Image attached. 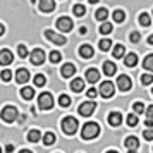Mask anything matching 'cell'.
Listing matches in <instances>:
<instances>
[{"label": "cell", "instance_id": "obj_1", "mask_svg": "<svg viewBox=\"0 0 153 153\" xmlns=\"http://www.w3.org/2000/svg\"><path fill=\"white\" fill-rule=\"evenodd\" d=\"M100 134V126L97 122H86L81 129V138L83 139H93Z\"/></svg>", "mask_w": 153, "mask_h": 153}, {"label": "cell", "instance_id": "obj_2", "mask_svg": "<svg viewBox=\"0 0 153 153\" xmlns=\"http://www.w3.org/2000/svg\"><path fill=\"white\" fill-rule=\"evenodd\" d=\"M77 119L76 117H64L62 119V131L67 134V136H72L74 132L77 131Z\"/></svg>", "mask_w": 153, "mask_h": 153}, {"label": "cell", "instance_id": "obj_3", "mask_svg": "<svg viewBox=\"0 0 153 153\" xmlns=\"http://www.w3.org/2000/svg\"><path fill=\"white\" fill-rule=\"evenodd\" d=\"M38 107H40L42 110H50V108L53 107V97L50 95L48 91H45V93H42V95L38 97Z\"/></svg>", "mask_w": 153, "mask_h": 153}, {"label": "cell", "instance_id": "obj_4", "mask_svg": "<svg viewBox=\"0 0 153 153\" xmlns=\"http://www.w3.org/2000/svg\"><path fill=\"white\" fill-rule=\"evenodd\" d=\"M97 110V103L95 102H84V103L79 105V108H77V112H79V115H83V117H90L93 112Z\"/></svg>", "mask_w": 153, "mask_h": 153}, {"label": "cell", "instance_id": "obj_5", "mask_svg": "<svg viewBox=\"0 0 153 153\" xmlns=\"http://www.w3.org/2000/svg\"><path fill=\"white\" fill-rule=\"evenodd\" d=\"M16 119H17V108L12 107V105L4 107V110H2V120H5V122H14Z\"/></svg>", "mask_w": 153, "mask_h": 153}, {"label": "cell", "instance_id": "obj_6", "mask_svg": "<svg viewBox=\"0 0 153 153\" xmlns=\"http://www.w3.org/2000/svg\"><path fill=\"white\" fill-rule=\"evenodd\" d=\"M114 93H115V84L112 83V81H103V83L100 84V95L105 98H110L114 97Z\"/></svg>", "mask_w": 153, "mask_h": 153}, {"label": "cell", "instance_id": "obj_7", "mask_svg": "<svg viewBox=\"0 0 153 153\" xmlns=\"http://www.w3.org/2000/svg\"><path fill=\"white\" fill-rule=\"evenodd\" d=\"M72 19H69L67 16H62V17H59V21H57V29H60L62 33H69L71 29H72Z\"/></svg>", "mask_w": 153, "mask_h": 153}, {"label": "cell", "instance_id": "obj_8", "mask_svg": "<svg viewBox=\"0 0 153 153\" xmlns=\"http://www.w3.org/2000/svg\"><path fill=\"white\" fill-rule=\"evenodd\" d=\"M29 60H31V64H35V65L43 64L45 62V52H43L42 48H35L29 53Z\"/></svg>", "mask_w": 153, "mask_h": 153}, {"label": "cell", "instance_id": "obj_9", "mask_svg": "<svg viewBox=\"0 0 153 153\" xmlns=\"http://www.w3.org/2000/svg\"><path fill=\"white\" fill-rule=\"evenodd\" d=\"M117 88L120 91H129L131 90V86H132V83H131V77L129 76H126V74H122V76H119L117 77Z\"/></svg>", "mask_w": 153, "mask_h": 153}, {"label": "cell", "instance_id": "obj_10", "mask_svg": "<svg viewBox=\"0 0 153 153\" xmlns=\"http://www.w3.org/2000/svg\"><path fill=\"white\" fill-rule=\"evenodd\" d=\"M45 36H47L52 43H55V45H65V38H64L62 35L55 33V31H52V29H47V31H45Z\"/></svg>", "mask_w": 153, "mask_h": 153}, {"label": "cell", "instance_id": "obj_11", "mask_svg": "<svg viewBox=\"0 0 153 153\" xmlns=\"http://www.w3.org/2000/svg\"><path fill=\"white\" fill-rule=\"evenodd\" d=\"M38 7H40L42 12H52L55 9V0H40Z\"/></svg>", "mask_w": 153, "mask_h": 153}, {"label": "cell", "instance_id": "obj_12", "mask_svg": "<svg viewBox=\"0 0 153 153\" xmlns=\"http://www.w3.org/2000/svg\"><path fill=\"white\" fill-rule=\"evenodd\" d=\"M60 74H62V77H71V76H74L76 74V65L74 64H64L62 65V69H60Z\"/></svg>", "mask_w": 153, "mask_h": 153}, {"label": "cell", "instance_id": "obj_13", "mask_svg": "<svg viewBox=\"0 0 153 153\" xmlns=\"http://www.w3.org/2000/svg\"><path fill=\"white\" fill-rule=\"evenodd\" d=\"M29 77H31V74H29L28 69H19L17 72H16V81L19 84H24L29 81Z\"/></svg>", "mask_w": 153, "mask_h": 153}, {"label": "cell", "instance_id": "obj_14", "mask_svg": "<svg viewBox=\"0 0 153 153\" xmlns=\"http://www.w3.org/2000/svg\"><path fill=\"white\" fill-rule=\"evenodd\" d=\"M14 60V57H12V52L7 48H4L2 52H0V64L2 65H7V64H10Z\"/></svg>", "mask_w": 153, "mask_h": 153}, {"label": "cell", "instance_id": "obj_15", "mask_svg": "<svg viewBox=\"0 0 153 153\" xmlns=\"http://www.w3.org/2000/svg\"><path fill=\"white\" fill-rule=\"evenodd\" d=\"M120 122H122V114L120 112H110L108 114V124L110 126L117 127V126H120Z\"/></svg>", "mask_w": 153, "mask_h": 153}, {"label": "cell", "instance_id": "obj_16", "mask_svg": "<svg viewBox=\"0 0 153 153\" xmlns=\"http://www.w3.org/2000/svg\"><path fill=\"white\" fill-rule=\"evenodd\" d=\"M86 79H88L90 83H97L98 79H100V72H98L95 67H90V69L86 71Z\"/></svg>", "mask_w": 153, "mask_h": 153}, {"label": "cell", "instance_id": "obj_17", "mask_svg": "<svg viewBox=\"0 0 153 153\" xmlns=\"http://www.w3.org/2000/svg\"><path fill=\"white\" fill-rule=\"evenodd\" d=\"M103 72L107 76H114V74L117 72V65L114 62H110V60H107V62L103 64Z\"/></svg>", "mask_w": 153, "mask_h": 153}, {"label": "cell", "instance_id": "obj_18", "mask_svg": "<svg viewBox=\"0 0 153 153\" xmlns=\"http://www.w3.org/2000/svg\"><path fill=\"white\" fill-rule=\"evenodd\" d=\"M71 90L76 91V93L83 91V90H84V81L81 79V77H76V79H72V83H71Z\"/></svg>", "mask_w": 153, "mask_h": 153}, {"label": "cell", "instance_id": "obj_19", "mask_svg": "<svg viewBox=\"0 0 153 153\" xmlns=\"http://www.w3.org/2000/svg\"><path fill=\"white\" fill-rule=\"evenodd\" d=\"M79 55H81V59H91V57H93V47L83 45V47L79 48Z\"/></svg>", "mask_w": 153, "mask_h": 153}, {"label": "cell", "instance_id": "obj_20", "mask_svg": "<svg viewBox=\"0 0 153 153\" xmlns=\"http://www.w3.org/2000/svg\"><path fill=\"white\" fill-rule=\"evenodd\" d=\"M124 145H126V148H129V150H138L139 148V141H138V138L129 136V138L124 141Z\"/></svg>", "mask_w": 153, "mask_h": 153}, {"label": "cell", "instance_id": "obj_21", "mask_svg": "<svg viewBox=\"0 0 153 153\" xmlns=\"http://www.w3.org/2000/svg\"><path fill=\"white\" fill-rule=\"evenodd\" d=\"M124 64L127 67H134V65L138 64V55H136V53H127V55L124 57Z\"/></svg>", "mask_w": 153, "mask_h": 153}, {"label": "cell", "instance_id": "obj_22", "mask_svg": "<svg viewBox=\"0 0 153 153\" xmlns=\"http://www.w3.org/2000/svg\"><path fill=\"white\" fill-rule=\"evenodd\" d=\"M21 97L24 98V100H31V98L35 97V90H33L31 86H24L21 90Z\"/></svg>", "mask_w": 153, "mask_h": 153}, {"label": "cell", "instance_id": "obj_23", "mask_svg": "<svg viewBox=\"0 0 153 153\" xmlns=\"http://www.w3.org/2000/svg\"><path fill=\"white\" fill-rule=\"evenodd\" d=\"M108 17V10L105 7H102V9H98L97 12H95V19L97 21H102V22H105V19Z\"/></svg>", "mask_w": 153, "mask_h": 153}, {"label": "cell", "instance_id": "obj_24", "mask_svg": "<svg viewBox=\"0 0 153 153\" xmlns=\"http://www.w3.org/2000/svg\"><path fill=\"white\" fill-rule=\"evenodd\" d=\"M112 53H114V57H115V59H122V57H124V53H126L124 45H115Z\"/></svg>", "mask_w": 153, "mask_h": 153}, {"label": "cell", "instance_id": "obj_25", "mask_svg": "<svg viewBox=\"0 0 153 153\" xmlns=\"http://www.w3.org/2000/svg\"><path fill=\"white\" fill-rule=\"evenodd\" d=\"M28 139L31 141V143H38V141L42 139V134H40V131L33 129V131H29V132H28Z\"/></svg>", "mask_w": 153, "mask_h": 153}, {"label": "cell", "instance_id": "obj_26", "mask_svg": "<svg viewBox=\"0 0 153 153\" xmlns=\"http://www.w3.org/2000/svg\"><path fill=\"white\" fill-rule=\"evenodd\" d=\"M112 17H114V21H115V22H124L126 14H124V10H120V9H117V10H114V14H112Z\"/></svg>", "mask_w": 153, "mask_h": 153}, {"label": "cell", "instance_id": "obj_27", "mask_svg": "<svg viewBox=\"0 0 153 153\" xmlns=\"http://www.w3.org/2000/svg\"><path fill=\"white\" fill-rule=\"evenodd\" d=\"M55 134H53V132H45V136H43V143H45V145L47 146H50V145H53V143H55Z\"/></svg>", "mask_w": 153, "mask_h": 153}, {"label": "cell", "instance_id": "obj_28", "mask_svg": "<svg viewBox=\"0 0 153 153\" xmlns=\"http://www.w3.org/2000/svg\"><path fill=\"white\" fill-rule=\"evenodd\" d=\"M143 67H145L146 71L153 72V53H152V55H148L145 60H143Z\"/></svg>", "mask_w": 153, "mask_h": 153}, {"label": "cell", "instance_id": "obj_29", "mask_svg": "<svg viewBox=\"0 0 153 153\" xmlns=\"http://www.w3.org/2000/svg\"><path fill=\"white\" fill-rule=\"evenodd\" d=\"M72 10H74V16H77V17H81V16L86 14V7H84L83 4H76Z\"/></svg>", "mask_w": 153, "mask_h": 153}, {"label": "cell", "instance_id": "obj_30", "mask_svg": "<svg viewBox=\"0 0 153 153\" xmlns=\"http://www.w3.org/2000/svg\"><path fill=\"white\" fill-rule=\"evenodd\" d=\"M35 84L38 88H43L45 84H47V77L43 76V74H36L35 76Z\"/></svg>", "mask_w": 153, "mask_h": 153}, {"label": "cell", "instance_id": "obj_31", "mask_svg": "<svg viewBox=\"0 0 153 153\" xmlns=\"http://www.w3.org/2000/svg\"><path fill=\"white\" fill-rule=\"evenodd\" d=\"M150 22H152V17L146 14V12L139 14V24H141V26H150Z\"/></svg>", "mask_w": 153, "mask_h": 153}, {"label": "cell", "instance_id": "obj_32", "mask_svg": "<svg viewBox=\"0 0 153 153\" xmlns=\"http://www.w3.org/2000/svg\"><path fill=\"white\" fill-rule=\"evenodd\" d=\"M112 29H114V26H112L110 22H103V24L100 26V33H102V35H110Z\"/></svg>", "mask_w": 153, "mask_h": 153}, {"label": "cell", "instance_id": "obj_33", "mask_svg": "<svg viewBox=\"0 0 153 153\" xmlns=\"http://www.w3.org/2000/svg\"><path fill=\"white\" fill-rule=\"evenodd\" d=\"M60 60H62V53L53 50V52L50 53V62H52V64H59Z\"/></svg>", "mask_w": 153, "mask_h": 153}, {"label": "cell", "instance_id": "obj_34", "mask_svg": "<svg viewBox=\"0 0 153 153\" xmlns=\"http://www.w3.org/2000/svg\"><path fill=\"white\" fill-rule=\"evenodd\" d=\"M126 122H127V126H131V127L138 126V115H136V114H129L127 119H126Z\"/></svg>", "mask_w": 153, "mask_h": 153}, {"label": "cell", "instance_id": "obj_35", "mask_svg": "<svg viewBox=\"0 0 153 153\" xmlns=\"http://www.w3.org/2000/svg\"><path fill=\"white\" fill-rule=\"evenodd\" d=\"M59 105H60V107H69L71 98L67 97V95H60V97H59Z\"/></svg>", "mask_w": 153, "mask_h": 153}, {"label": "cell", "instance_id": "obj_36", "mask_svg": "<svg viewBox=\"0 0 153 153\" xmlns=\"http://www.w3.org/2000/svg\"><path fill=\"white\" fill-rule=\"evenodd\" d=\"M110 47H112V42L110 40H107V38H103V40L100 42V50H103V52L110 50Z\"/></svg>", "mask_w": 153, "mask_h": 153}, {"label": "cell", "instance_id": "obj_37", "mask_svg": "<svg viewBox=\"0 0 153 153\" xmlns=\"http://www.w3.org/2000/svg\"><path fill=\"white\" fill-rule=\"evenodd\" d=\"M132 108H134V112H136L138 115H139V114H143V112L146 110V108H145V105L141 103V102H136V103L132 105Z\"/></svg>", "mask_w": 153, "mask_h": 153}, {"label": "cell", "instance_id": "obj_38", "mask_svg": "<svg viewBox=\"0 0 153 153\" xmlns=\"http://www.w3.org/2000/svg\"><path fill=\"white\" fill-rule=\"evenodd\" d=\"M141 83L143 84H152L153 83V74L150 72V74H143L141 76Z\"/></svg>", "mask_w": 153, "mask_h": 153}, {"label": "cell", "instance_id": "obj_39", "mask_svg": "<svg viewBox=\"0 0 153 153\" xmlns=\"http://www.w3.org/2000/svg\"><path fill=\"white\" fill-rule=\"evenodd\" d=\"M17 53H19L21 59H26V57H28V48H26L24 45H19V47H17Z\"/></svg>", "mask_w": 153, "mask_h": 153}, {"label": "cell", "instance_id": "obj_40", "mask_svg": "<svg viewBox=\"0 0 153 153\" xmlns=\"http://www.w3.org/2000/svg\"><path fill=\"white\" fill-rule=\"evenodd\" d=\"M10 77H12V72H10L9 69L2 71V81H5V83H7V81H10Z\"/></svg>", "mask_w": 153, "mask_h": 153}, {"label": "cell", "instance_id": "obj_41", "mask_svg": "<svg viewBox=\"0 0 153 153\" xmlns=\"http://www.w3.org/2000/svg\"><path fill=\"white\" fill-rule=\"evenodd\" d=\"M143 138L148 139V141H152V139H153V127H148V129L143 132Z\"/></svg>", "mask_w": 153, "mask_h": 153}, {"label": "cell", "instance_id": "obj_42", "mask_svg": "<svg viewBox=\"0 0 153 153\" xmlns=\"http://www.w3.org/2000/svg\"><path fill=\"white\" fill-rule=\"evenodd\" d=\"M129 38H131L132 43H139V40H141V35H139L138 31H134V33H131V36H129Z\"/></svg>", "mask_w": 153, "mask_h": 153}, {"label": "cell", "instance_id": "obj_43", "mask_svg": "<svg viewBox=\"0 0 153 153\" xmlns=\"http://www.w3.org/2000/svg\"><path fill=\"white\" fill-rule=\"evenodd\" d=\"M86 95H88V98H95V97H97V90H95V88H91V90H88Z\"/></svg>", "mask_w": 153, "mask_h": 153}, {"label": "cell", "instance_id": "obj_44", "mask_svg": "<svg viewBox=\"0 0 153 153\" xmlns=\"http://www.w3.org/2000/svg\"><path fill=\"white\" fill-rule=\"evenodd\" d=\"M146 115H148V119H153V105H150L146 108Z\"/></svg>", "mask_w": 153, "mask_h": 153}, {"label": "cell", "instance_id": "obj_45", "mask_svg": "<svg viewBox=\"0 0 153 153\" xmlns=\"http://www.w3.org/2000/svg\"><path fill=\"white\" fill-rule=\"evenodd\" d=\"M145 126H148V127H153V119H148L145 122Z\"/></svg>", "mask_w": 153, "mask_h": 153}, {"label": "cell", "instance_id": "obj_46", "mask_svg": "<svg viewBox=\"0 0 153 153\" xmlns=\"http://www.w3.org/2000/svg\"><path fill=\"white\" fill-rule=\"evenodd\" d=\"M12 150H14V146H12V145H7V146H5V152H7V153H10Z\"/></svg>", "mask_w": 153, "mask_h": 153}, {"label": "cell", "instance_id": "obj_47", "mask_svg": "<svg viewBox=\"0 0 153 153\" xmlns=\"http://www.w3.org/2000/svg\"><path fill=\"white\" fill-rule=\"evenodd\" d=\"M148 43H150V45H153V33L150 35V38H148Z\"/></svg>", "mask_w": 153, "mask_h": 153}, {"label": "cell", "instance_id": "obj_48", "mask_svg": "<svg viewBox=\"0 0 153 153\" xmlns=\"http://www.w3.org/2000/svg\"><path fill=\"white\" fill-rule=\"evenodd\" d=\"M79 33H81V35H86V28H84V26H83V28L79 29Z\"/></svg>", "mask_w": 153, "mask_h": 153}, {"label": "cell", "instance_id": "obj_49", "mask_svg": "<svg viewBox=\"0 0 153 153\" xmlns=\"http://www.w3.org/2000/svg\"><path fill=\"white\" fill-rule=\"evenodd\" d=\"M19 153H33V152H31V150H21Z\"/></svg>", "mask_w": 153, "mask_h": 153}, {"label": "cell", "instance_id": "obj_50", "mask_svg": "<svg viewBox=\"0 0 153 153\" xmlns=\"http://www.w3.org/2000/svg\"><path fill=\"white\" fill-rule=\"evenodd\" d=\"M98 0H90V4H97Z\"/></svg>", "mask_w": 153, "mask_h": 153}, {"label": "cell", "instance_id": "obj_51", "mask_svg": "<svg viewBox=\"0 0 153 153\" xmlns=\"http://www.w3.org/2000/svg\"><path fill=\"white\" fill-rule=\"evenodd\" d=\"M129 153H136V150H129Z\"/></svg>", "mask_w": 153, "mask_h": 153}, {"label": "cell", "instance_id": "obj_52", "mask_svg": "<svg viewBox=\"0 0 153 153\" xmlns=\"http://www.w3.org/2000/svg\"><path fill=\"white\" fill-rule=\"evenodd\" d=\"M107 153H117V152H114V150H110V152H107Z\"/></svg>", "mask_w": 153, "mask_h": 153}, {"label": "cell", "instance_id": "obj_53", "mask_svg": "<svg viewBox=\"0 0 153 153\" xmlns=\"http://www.w3.org/2000/svg\"><path fill=\"white\" fill-rule=\"evenodd\" d=\"M152 93H153V90H152Z\"/></svg>", "mask_w": 153, "mask_h": 153}]
</instances>
